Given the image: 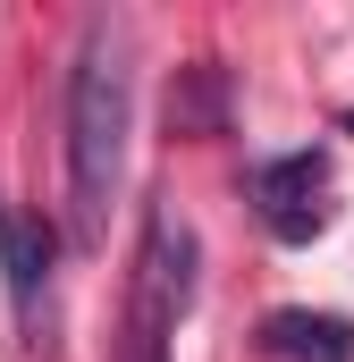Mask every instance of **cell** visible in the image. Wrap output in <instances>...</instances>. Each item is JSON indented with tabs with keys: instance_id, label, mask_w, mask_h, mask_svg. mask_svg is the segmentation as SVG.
I'll return each instance as SVG.
<instances>
[{
	"instance_id": "obj_1",
	"label": "cell",
	"mask_w": 354,
	"mask_h": 362,
	"mask_svg": "<svg viewBox=\"0 0 354 362\" xmlns=\"http://www.w3.org/2000/svg\"><path fill=\"white\" fill-rule=\"evenodd\" d=\"M127 118H135V76H127V34L110 17L85 25L76 76H68V211H76V245H101L110 228V194L127 169Z\"/></svg>"
},
{
	"instance_id": "obj_2",
	"label": "cell",
	"mask_w": 354,
	"mask_h": 362,
	"mask_svg": "<svg viewBox=\"0 0 354 362\" xmlns=\"http://www.w3.org/2000/svg\"><path fill=\"white\" fill-rule=\"evenodd\" d=\"M185 303H194V228L169 202H152L144 253H135V295H127V362H169Z\"/></svg>"
},
{
	"instance_id": "obj_3",
	"label": "cell",
	"mask_w": 354,
	"mask_h": 362,
	"mask_svg": "<svg viewBox=\"0 0 354 362\" xmlns=\"http://www.w3.org/2000/svg\"><path fill=\"white\" fill-rule=\"evenodd\" d=\"M253 202H262L270 236L278 245H304V236H321V152H287V160H270L253 169Z\"/></svg>"
},
{
	"instance_id": "obj_4",
	"label": "cell",
	"mask_w": 354,
	"mask_h": 362,
	"mask_svg": "<svg viewBox=\"0 0 354 362\" xmlns=\"http://www.w3.org/2000/svg\"><path fill=\"white\" fill-rule=\"evenodd\" d=\"M0 270H8L17 312L34 320V303H42V286H51V228H42L34 211H17V202H0Z\"/></svg>"
},
{
	"instance_id": "obj_5",
	"label": "cell",
	"mask_w": 354,
	"mask_h": 362,
	"mask_svg": "<svg viewBox=\"0 0 354 362\" xmlns=\"http://www.w3.org/2000/svg\"><path fill=\"white\" fill-rule=\"evenodd\" d=\"M262 346L278 362H354V320H338V312H270Z\"/></svg>"
},
{
	"instance_id": "obj_6",
	"label": "cell",
	"mask_w": 354,
	"mask_h": 362,
	"mask_svg": "<svg viewBox=\"0 0 354 362\" xmlns=\"http://www.w3.org/2000/svg\"><path fill=\"white\" fill-rule=\"evenodd\" d=\"M169 127H177V135H228V68H219V59L177 68V85H169Z\"/></svg>"
}]
</instances>
